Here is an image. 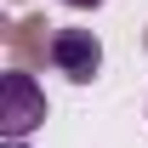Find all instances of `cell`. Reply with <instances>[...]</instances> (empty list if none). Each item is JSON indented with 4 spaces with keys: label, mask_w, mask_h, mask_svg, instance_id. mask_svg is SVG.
Masks as SVG:
<instances>
[{
    "label": "cell",
    "mask_w": 148,
    "mask_h": 148,
    "mask_svg": "<svg viewBox=\"0 0 148 148\" xmlns=\"http://www.w3.org/2000/svg\"><path fill=\"white\" fill-rule=\"evenodd\" d=\"M46 120V97L34 91L29 74H6V108H0V131L6 137H29Z\"/></svg>",
    "instance_id": "cell-2"
},
{
    "label": "cell",
    "mask_w": 148,
    "mask_h": 148,
    "mask_svg": "<svg viewBox=\"0 0 148 148\" xmlns=\"http://www.w3.org/2000/svg\"><path fill=\"white\" fill-rule=\"evenodd\" d=\"M63 6H74V12H91V6H103V0H63Z\"/></svg>",
    "instance_id": "cell-3"
},
{
    "label": "cell",
    "mask_w": 148,
    "mask_h": 148,
    "mask_svg": "<svg viewBox=\"0 0 148 148\" xmlns=\"http://www.w3.org/2000/svg\"><path fill=\"white\" fill-rule=\"evenodd\" d=\"M46 51H51V69L69 74L74 86L97 80V69H103V40H97L91 29H57Z\"/></svg>",
    "instance_id": "cell-1"
},
{
    "label": "cell",
    "mask_w": 148,
    "mask_h": 148,
    "mask_svg": "<svg viewBox=\"0 0 148 148\" xmlns=\"http://www.w3.org/2000/svg\"><path fill=\"white\" fill-rule=\"evenodd\" d=\"M6 148H29V143H23V137H6Z\"/></svg>",
    "instance_id": "cell-4"
}]
</instances>
